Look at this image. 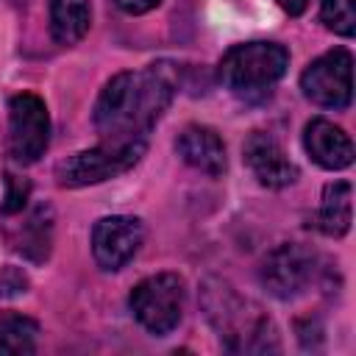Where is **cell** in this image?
Segmentation results:
<instances>
[{"instance_id": "6da1fadb", "label": "cell", "mask_w": 356, "mask_h": 356, "mask_svg": "<svg viewBox=\"0 0 356 356\" xmlns=\"http://www.w3.org/2000/svg\"><path fill=\"white\" fill-rule=\"evenodd\" d=\"M172 97L175 81L164 70V64H150L145 70H128L114 75L95 103V128L100 134V142H145V136L170 108Z\"/></svg>"}, {"instance_id": "7a4b0ae2", "label": "cell", "mask_w": 356, "mask_h": 356, "mask_svg": "<svg viewBox=\"0 0 356 356\" xmlns=\"http://www.w3.org/2000/svg\"><path fill=\"white\" fill-rule=\"evenodd\" d=\"M289 67V50L278 42L234 44L217 67L220 83L239 100H259L273 92Z\"/></svg>"}, {"instance_id": "7c38bea8", "label": "cell", "mask_w": 356, "mask_h": 356, "mask_svg": "<svg viewBox=\"0 0 356 356\" xmlns=\"http://www.w3.org/2000/svg\"><path fill=\"white\" fill-rule=\"evenodd\" d=\"M175 150L189 167H195L206 175L217 178L225 172V164H228L225 145H222L220 134L209 125H186L175 139Z\"/></svg>"}, {"instance_id": "9c48e42d", "label": "cell", "mask_w": 356, "mask_h": 356, "mask_svg": "<svg viewBox=\"0 0 356 356\" xmlns=\"http://www.w3.org/2000/svg\"><path fill=\"white\" fill-rule=\"evenodd\" d=\"M142 239H145L142 220L128 214H111L97 220L92 228V256L100 270L114 273L136 256Z\"/></svg>"}, {"instance_id": "ac0fdd59", "label": "cell", "mask_w": 356, "mask_h": 356, "mask_svg": "<svg viewBox=\"0 0 356 356\" xmlns=\"http://www.w3.org/2000/svg\"><path fill=\"white\" fill-rule=\"evenodd\" d=\"M28 195H31V184L17 178V175H6V197L0 203V211L3 214H19L28 203Z\"/></svg>"}, {"instance_id": "ffe728a7", "label": "cell", "mask_w": 356, "mask_h": 356, "mask_svg": "<svg viewBox=\"0 0 356 356\" xmlns=\"http://www.w3.org/2000/svg\"><path fill=\"white\" fill-rule=\"evenodd\" d=\"M278 3H281V8H284L286 14H292V17L303 14V11H306V6H309V0H278Z\"/></svg>"}, {"instance_id": "30bf717a", "label": "cell", "mask_w": 356, "mask_h": 356, "mask_svg": "<svg viewBox=\"0 0 356 356\" xmlns=\"http://www.w3.org/2000/svg\"><path fill=\"white\" fill-rule=\"evenodd\" d=\"M245 164L250 167V172L256 175V181L267 189H284L289 184L298 181V167L295 161L286 156V150L264 131H253L245 139L242 147Z\"/></svg>"}, {"instance_id": "2e32d148", "label": "cell", "mask_w": 356, "mask_h": 356, "mask_svg": "<svg viewBox=\"0 0 356 356\" xmlns=\"http://www.w3.org/2000/svg\"><path fill=\"white\" fill-rule=\"evenodd\" d=\"M320 19L328 31L350 39L356 33V0H323Z\"/></svg>"}, {"instance_id": "e0dca14e", "label": "cell", "mask_w": 356, "mask_h": 356, "mask_svg": "<svg viewBox=\"0 0 356 356\" xmlns=\"http://www.w3.org/2000/svg\"><path fill=\"white\" fill-rule=\"evenodd\" d=\"M33 245L39 248V253H42V256H47V245H50V225H47V220H42V209L31 214V220L25 222L22 236L14 242V248H17L19 253H28V256H31V248H33Z\"/></svg>"}, {"instance_id": "ba28073f", "label": "cell", "mask_w": 356, "mask_h": 356, "mask_svg": "<svg viewBox=\"0 0 356 356\" xmlns=\"http://www.w3.org/2000/svg\"><path fill=\"white\" fill-rule=\"evenodd\" d=\"M259 278L273 298L278 300L298 298L300 292H306V286L314 278V256L295 242H284L264 256Z\"/></svg>"}, {"instance_id": "9a60e30c", "label": "cell", "mask_w": 356, "mask_h": 356, "mask_svg": "<svg viewBox=\"0 0 356 356\" xmlns=\"http://www.w3.org/2000/svg\"><path fill=\"white\" fill-rule=\"evenodd\" d=\"M39 323L19 314L6 312L0 314V356H25L36 350Z\"/></svg>"}, {"instance_id": "5bb4252c", "label": "cell", "mask_w": 356, "mask_h": 356, "mask_svg": "<svg viewBox=\"0 0 356 356\" xmlns=\"http://www.w3.org/2000/svg\"><path fill=\"white\" fill-rule=\"evenodd\" d=\"M350 181H334L323 189V200L317 209V228L328 236H345L350 231Z\"/></svg>"}, {"instance_id": "5b68a950", "label": "cell", "mask_w": 356, "mask_h": 356, "mask_svg": "<svg viewBox=\"0 0 356 356\" xmlns=\"http://www.w3.org/2000/svg\"><path fill=\"white\" fill-rule=\"evenodd\" d=\"M145 153V142H134V145H108L100 142L92 150H78L72 156H67L64 161L56 164V181L61 186L78 189V186H92L108 178H117L122 172H128Z\"/></svg>"}, {"instance_id": "d6986e66", "label": "cell", "mask_w": 356, "mask_h": 356, "mask_svg": "<svg viewBox=\"0 0 356 356\" xmlns=\"http://www.w3.org/2000/svg\"><path fill=\"white\" fill-rule=\"evenodd\" d=\"M117 8H122L125 14H147L150 8H156L161 0H114Z\"/></svg>"}, {"instance_id": "4fadbf2b", "label": "cell", "mask_w": 356, "mask_h": 356, "mask_svg": "<svg viewBox=\"0 0 356 356\" xmlns=\"http://www.w3.org/2000/svg\"><path fill=\"white\" fill-rule=\"evenodd\" d=\"M92 22L89 0H50V33L58 44H75Z\"/></svg>"}, {"instance_id": "52a82bcc", "label": "cell", "mask_w": 356, "mask_h": 356, "mask_svg": "<svg viewBox=\"0 0 356 356\" xmlns=\"http://www.w3.org/2000/svg\"><path fill=\"white\" fill-rule=\"evenodd\" d=\"M303 95L320 108H348L353 97V56L345 47H334L314 58L300 75Z\"/></svg>"}, {"instance_id": "8992f818", "label": "cell", "mask_w": 356, "mask_h": 356, "mask_svg": "<svg viewBox=\"0 0 356 356\" xmlns=\"http://www.w3.org/2000/svg\"><path fill=\"white\" fill-rule=\"evenodd\" d=\"M50 145V114L39 95L19 92L8 100V153L19 164H33Z\"/></svg>"}, {"instance_id": "277c9868", "label": "cell", "mask_w": 356, "mask_h": 356, "mask_svg": "<svg viewBox=\"0 0 356 356\" xmlns=\"http://www.w3.org/2000/svg\"><path fill=\"white\" fill-rule=\"evenodd\" d=\"M131 314L136 323L156 334L164 337L172 328H178L181 314H184V281L175 273H156L142 278L131 295H128Z\"/></svg>"}, {"instance_id": "8fae6325", "label": "cell", "mask_w": 356, "mask_h": 356, "mask_svg": "<svg viewBox=\"0 0 356 356\" xmlns=\"http://www.w3.org/2000/svg\"><path fill=\"white\" fill-rule=\"evenodd\" d=\"M303 147L314 164L323 170H345L353 164L350 136L325 117H314L303 128Z\"/></svg>"}, {"instance_id": "3957f363", "label": "cell", "mask_w": 356, "mask_h": 356, "mask_svg": "<svg viewBox=\"0 0 356 356\" xmlns=\"http://www.w3.org/2000/svg\"><path fill=\"white\" fill-rule=\"evenodd\" d=\"M203 306L206 317L231 350H264L267 339H275V331L270 320L261 314V309L239 292H234V286H228L225 281H206Z\"/></svg>"}]
</instances>
